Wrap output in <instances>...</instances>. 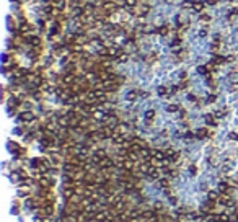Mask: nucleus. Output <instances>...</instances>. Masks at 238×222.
<instances>
[{"label": "nucleus", "mask_w": 238, "mask_h": 222, "mask_svg": "<svg viewBox=\"0 0 238 222\" xmlns=\"http://www.w3.org/2000/svg\"><path fill=\"white\" fill-rule=\"evenodd\" d=\"M217 190L220 191V193H228V190H230V185L227 183V181H220L217 186Z\"/></svg>", "instance_id": "nucleus-1"}]
</instances>
